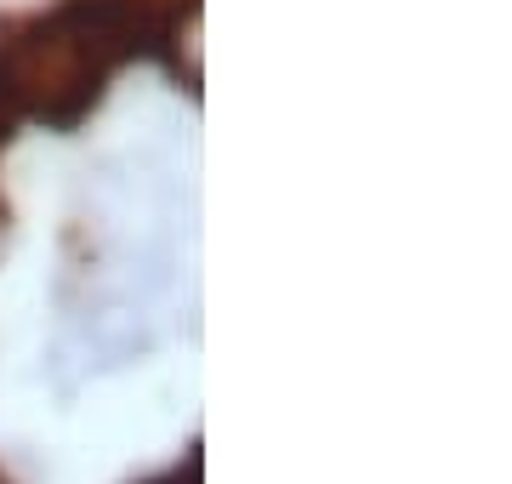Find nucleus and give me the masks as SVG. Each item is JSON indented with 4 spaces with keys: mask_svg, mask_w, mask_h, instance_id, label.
<instances>
[{
    "mask_svg": "<svg viewBox=\"0 0 512 484\" xmlns=\"http://www.w3.org/2000/svg\"><path fill=\"white\" fill-rule=\"evenodd\" d=\"M0 484H6V479H0Z\"/></svg>",
    "mask_w": 512,
    "mask_h": 484,
    "instance_id": "nucleus-2",
    "label": "nucleus"
},
{
    "mask_svg": "<svg viewBox=\"0 0 512 484\" xmlns=\"http://www.w3.org/2000/svg\"><path fill=\"white\" fill-rule=\"evenodd\" d=\"M154 484H200V462H188V473H165V479Z\"/></svg>",
    "mask_w": 512,
    "mask_h": 484,
    "instance_id": "nucleus-1",
    "label": "nucleus"
}]
</instances>
